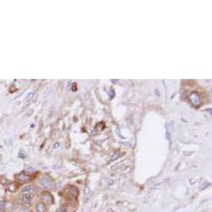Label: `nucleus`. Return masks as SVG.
Segmentation results:
<instances>
[{
  "instance_id": "2",
  "label": "nucleus",
  "mask_w": 212,
  "mask_h": 212,
  "mask_svg": "<svg viewBox=\"0 0 212 212\" xmlns=\"http://www.w3.org/2000/svg\"><path fill=\"white\" fill-rule=\"evenodd\" d=\"M41 185H42V186L46 190L52 189V181H50L49 178H47V177L43 178V179L41 181Z\"/></svg>"
},
{
  "instance_id": "5",
  "label": "nucleus",
  "mask_w": 212,
  "mask_h": 212,
  "mask_svg": "<svg viewBox=\"0 0 212 212\" xmlns=\"http://www.w3.org/2000/svg\"><path fill=\"white\" fill-rule=\"evenodd\" d=\"M37 212H46V207L42 203H38L36 206Z\"/></svg>"
},
{
  "instance_id": "4",
  "label": "nucleus",
  "mask_w": 212,
  "mask_h": 212,
  "mask_svg": "<svg viewBox=\"0 0 212 212\" xmlns=\"http://www.w3.org/2000/svg\"><path fill=\"white\" fill-rule=\"evenodd\" d=\"M22 191L27 192V193H30V194L34 195L35 191H36V189H35V187H33L32 186H26L25 187H23V189H22Z\"/></svg>"
},
{
  "instance_id": "1",
  "label": "nucleus",
  "mask_w": 212,
  "mask_h": 212,
  "mask_svg": "<svg viewBox=\"0 0 212 212\" xmlns=\"http://www.w3.org/2000/svg\"><path fill=\"white\" fill-rule=\"evenodd\" d=\"M33 195L27 193V192H22V200L26 205H30L32 201Z\"/></svg>"
},
{
  "instance_id": "3",
  "label": "nucleus",
  "mask_w": 212,
  "mask_h": 212,
  "mask_svg": "<svg viewBox=\"0 0 212 212\" xmlns=\"http://www.w3.org/2000/svg\"><path fill=\"white\" fill-rule=\"evenodd\" d=\"M17 179L21 182H26L29 181L30 176L26 174V173H24V172H22V173H20V174L17 175Z\"/></svg>"
}]
</instances>
